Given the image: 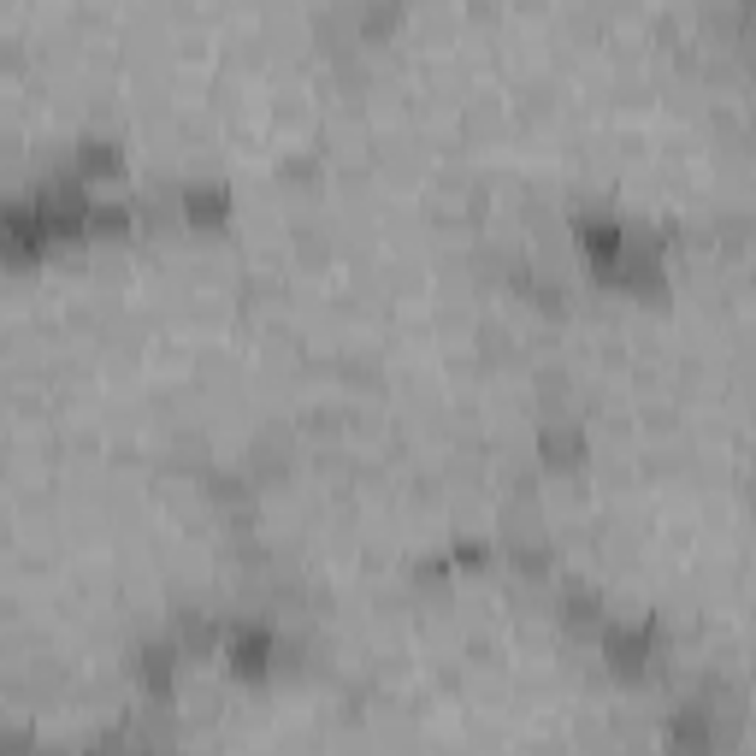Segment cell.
<instances>
[{"label": "cell", "mask_w": 756, "mask_h": 756, "mask_svg": "<svg viewBox=\"0 0 756 756\" xmlns=\"http://www.w3.org/2000/svg\"><path fill=\"white\" fill-rule=\"evenodd\" d=\"M225 644H231V668H243V674H260V668H266V656H272L266 627H249V621H237V627L225 632Z\"/></svg>", "instance_id": "1"}, {"label": "cell", "mask_w": 756, "mask_h": 756, "mask_svg": "<svg viewBox=\"0 0 756 756\" xmlns=\"http://www.w3.org/2000/svg\"><path fill=\"white\" fill-rule=\"evenodd\" d=\"M603 644H609V656H615V662H621V668H638V662H644V656H650V627H609L603 632Z\"/></svg>", "instance_id": "2"}, {"label": "cell", "mask_w": 756, "mask_h": 756, "mask_svg": "<svg viewBox=\"0 0 756 756\" xmlns=\"http://www.w3.org/2000/svg\"><path fill=\"white\" fill-rule=\"evenodd\" d=\"M225 207H231L225 184H189L184 189V213L189 219H225Z\"/></svg>", "instance_id": "3"}, {"label": "cell", "mask_w": 756, "mask_h": 756, "mask_svg": "<svg viewBox=\"0 0 756 756\" xmlns=\"http://www.w3.org/2000/svg\"><path fill=\"white\" fill-rule=\"evenodd\" d=\"M77 166H83L89 178H113V172H119V148H113V142H83V148H77Z\"/></svg>", "instance_id": "4"}, {"label": "cell", "mask_w": 756, "mask_h": 756, "mask_svg": "<svg viewBox=\"0 0 756 756\" xmlns=\"http://www.w3.org/2000/svg\"><path fill=\"white\" fill-rule=\"evenodd\" d=\"M136 680H148L154 692H166V680H172V650H160V644H148V650L136 656Z\"/></svg>", "instance_id": "5"}, {"label": "cell", "mask_w": 756, "mask_h": 756, "mask_svg": "<svg viewBox=\"0 0 756 756\" xmlns=\"http://www.w3.org/2000/svg\"><path fill=\"white\" fill-rule=\"evenodd\" d=\"M579 449H585L579 426H550V432H544V455H550V461H573Z\"/></svg>", "instance_id": "6"}, {"label": "cell", "mask_w": 756, "mask_h": 756, "mask_svg": "<svg viewBox=\"0 0 756 756\" xmlns=\"http://www.w3.org/2000/svg\"><path fill=\"white\" fill-rule=\"evenodd\" d=\"M89 756H119V745H101V751H89Z\"/></svg>", "instance_id": "7"}]
</instances>
